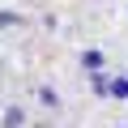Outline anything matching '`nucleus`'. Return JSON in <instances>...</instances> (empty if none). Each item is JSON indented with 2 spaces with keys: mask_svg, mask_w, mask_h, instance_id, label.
<instances>
[{
  "mask_svg": "<svg viewBox=\"0 0 128 128\" xmlns=\"http://www.w3.org/2000/svg\"><path fill=\"white\" fill-rule=\"evenodd\" d=\"M81 64H86L90 73H94V68H102V51H86V56H81Z\"/></svg>",
  "mask_w": 128,
  "mask_h": 128,
  "instance_id": "obj_1",
  "label": "nucleus"
},
{
  "mask_svg": "<svg viewBox=\"0 0 128 128\" xmlns=\"http://www.w3.org/2000/svg\"><path fill=\"white\" fill-rule=\"evenodd\" d=\"M17 22H22V17H17V13H9V9H4V13H0V30H13Z\"/></svg>",
  "mask_w": 128,
  "mask_h": 128,
  "instance_id": "obj_2",
  "label": "nucleus"
},
{
  "mask_svg": "<svg viewBox=\"0 0 128 128\" xmlns=\"http://www.w3.org/2000/svg\"><path fill=\"white\" fill-rule=\"evenodd\" d=\"M111 98H128V81H111Z\"/></svg>",
  "mask_w": 128,
  "mask_h": 128,
  "instance_id": "obj_3",
  "label": "nucleus"
}]
</instances>
